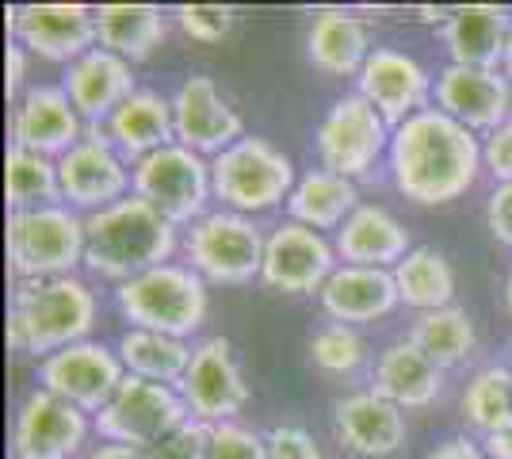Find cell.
Instances as JSON below:
<instances>
[{
	"instance_id": "obj_1",
	"label": "cell",
	"mask_w": 512,
	"mask_h": 459,
	"mask_svg": "<svg viewBox=\"0 0 512 459\" xmlns=\"http://www.w3.org/2000/svg\"><path fill=\"white\" fill-rule=\"evenodd\" d=\"M386 153L394 188L421 207L467 196L482 173V142L440 108H428L394 127Z\"/></svg>"
},
{
	"instance_id": "obj_2",
	"label": "cell",
	"mask_w": 512,
	"mask_h": 459,
	"mask_svg": "<svg viewBox=\"0 0 512 459\" xmlns=\"http://www.w3.org/2000/svg\"><path fill=\"white\" fill-rule=\"evenodd\" d=\"M172 253L176 226L134 192L85 219V268L115 287L169 264Z\"/></svg>"
},
{
	"instance_id": "obj_3",
	"label": "cell",
	"mask_w": 512,
	"mask_h": 459,
	"mask_svg": "<svg viewBox=\"0 0 512 459\" xmlns=\"http://www.w3.org/2000/svg\"><path fill=\"white\" fill-rule=\"evenodd\" d=\"M96 326V291L81 276L58 280H16L8 299V349L46 360Z\"/></svg>"
},
{
	"instance_id": "obj_4",
	"label": "cell",
	"mask_w": 512,
	"mask_h": 459,
	"mask_svg": "<svg viewBox=\"0 0 512 459\" xmlns=\"http://www.w3.org/2000/svg\"><path fill=\"white\" fill-rule=\"evenodd\" d=\"M115 310L130 329L192 337L207 322V280L188 264H157L115 287Z\"/></svg>"
},
{
	"instance_id": "obj_5",
	"label": "cell",
	"mask_w": 512,
	"mask_h": 459,
	"mask_svg": "<svg viewBox=\"0 0 512 459\" xmlns=\"http://www.w3.org/2000/svg\"><path fill=\"white\" fill-rule=\"evenodd\" d=\"M8 268L16 280H58L85 264V215L73 207L8 211Z\"/></svg>"
},
{
	"instance_id": "obj_6",
	"label": "cell",
	"mask_w": 512,
	"mask_h": 459,
	"mask_svg": "<svg viewBox=\"0 0 512 459\" xmlns=\"http://www.w3.org/2000/svg\"><path fill=\"white\" fill-rule=\"evenodd\" d=\"M214 199H222L226 211L237 215H260L287 203L295 192V165L268 138L245 134L230 150L211 157Z\"/></svg>"
},
{
	"instance_id": "obj_7",
	"label": "cell",
	"mask_w": 512,
	"mask_h": 459,
	"mask_svg": "<svg viewBox=\"0 0 512 459\" xmlns=\"http://www.w3.org/2000/svg\"><path fill=\"white\" fill-rule=\"evenodd\" d=\"M264 241L268 234H260V226L249 215L222 207V211H207L195 226H188L184 257H188V268L199 272L207 284L241 287L260 280Z\"/></svg>"
},
{
	"instance_id": "obj_8",
	"label": "cell",
	"mask_w": 512,
	"mask_h": 459,
	"mask_svg": "<svg viewBox=\"0 0 512 459\" xmlns=\"http://www.w3.org/2000/svg\"><path fill=\"white\" fill-rule=\"evenodd\" d=\"M130 192L157 207L176 230L195 226L207 215V199L214 196L211 161L180 142H172L165 150L142 157L130 169Z\"/></svg>"
},
{
	"instance_id": "obj_9",
	"label": "cell",
	"mask_w": 512,
	"mask_h": 459,
	"mask_svg": "<svg viewBox=\"0 0 512 459\" xmlns=\"http://www.w3.org/2000/svg\"><path fill=\"white\" fill-rule=\"evenodd\" d=\"M184 421H192V414H188L180 391L127 375L115 398L96 414L92 429L104 444H127L138 452H150L153 444H161L169 433H176Z\"/></svg>"
},
{
	"instance_id": "obj_10",
	"label": "cell",
	"mask_w": 512,
	"mask_h": 459,
	"mask_svg": "<svg viewBox=\"0 0 512 459\" xmlns=\"http://www.w3.org/2000/svg\"><path fill=\"white\" fill-rule=\"evenodd\" d=\"M390 123L363 100L360 92H344L333 108L325 111L318 127L321 169L337 176H367L375 161L390 150Z\"/></svg>"
},
{
	"instance_id": "obj_11",
	"label": "cell",
	"mask_w": 512,
	"mask_h": 459,
	"mask_svg": "<svg viewBox=\"0 0 512 459\" xmlns=\"http://www.w3.org/2000/svg\"><path fill=\"white\" fill-rule=\"evenodd\" d=\"M58 180H62V203L85 219L130 196L127 161L111 146L104 127H85V138L65 157H58Z\"/></svg>"
},
{
	"instance_id": "obj_12",
	"label": "cell",
	"mask_w": 512,
	"mask_h": 459,
	"mask_svg": "<svg viewBox=\"0 0 512 459\" xmlns=\"http://www.w3.org/2000/svg\"><path fill=\"white\" fill-rule=\"evenodd\" d=\"M180 398L199 425H226L249 406V383L226 337H203L192 345L188 372L180 379Z\"/></svg>"
},
{
	"instance_id": "obj_13",
	"label": "cell",
	"mask_w": 512,
	"mask_h": 459,
	"mask_svg": "<svg viewBox=\"0 0 512 459\" xmlns=\"http://www.w3.org/2000/svg\"><path fill=\"white\" fill-rule=\"evenodd\" d=\"M123 379H127V368H123L119 352L100 341H77V345L39 360V387L65 398L69 406H77L85 414H100L123 387Z\"/></svg>"
},
{
	"instance_id": "obj_14",
	"label": "cell",
	"mask_w": 512,
	"mask_h": 459,
	"mask_svg": "<svg viewBox=\"0 0 512 459\" xmlns=\"http://www.w3.org/2000/svg\"><path fill=\"white\" fill-rule=\"evenodd\" d=\"M8 35L46 62L73 66L88 50L100 46L96 8L88 4H20L8 8Z\"/></svg>"
},
{
	"instance_id": "obj_15",
	"label": "cell",
	"mask_w": 512,
	"mask_h": 459,
	"mask_svg": "<svg viewBox=\"0 0 512 459\" xmlns=\"http://www.w3.org/2000/svg\"><path fill=\"white\" fill-rule=\"evenodd\" d=\"M88 437V414L46 387L23 394L12 421V459H73Z\"/></svg>"
},
{
	"instance_id": "obj_16",
	"label": "cell",
	"mask_w": 512,
	"mask_h": 459,
	"mask_svg": "<svg viewBox=\"0 0 512 459\" xmlns=\"http://www.w3.org/2000/svg\"><path fill=\"white\" fill-rule=\"evenodd\" d=\"M337 272V249L318 230L299 222H279L264 241L260 280L283 295H314Z\"/></svg>"
},
{
	"instance_id": "obj_17",
	"label": "cell",
	"mask_w": 512,
	"mask_h": 459,
	"mask_svg": "<svg viewBox=\"0 0 512 459\" xmlns=\"http://www.w3.org/2000/svg\"><path fill=\"white\" fill-rule=\"evenodd\" d=\"M172 131L180 146L199 157H218L245 138V123L207 73H192L172 96Z\"/></svg>"
},
{
	"instance_id": "obj_18",
	"label": "cell",
	"mask_w": 512,
	"mask_h": 459,
	"mask_svg": "<svg viewBox=\"0 0 512 459\" xmlns=\"http://www.w3.org/2000/svg\"><path fill=\"white\" fill-rule=\"evenodd\" d=\"M432 100L455 123L486 138L512 119V81L501 69H474L451 62L440 69L432 85Z\"/></svg>"
},
{
	"instance_id": "obj_19",
	"label": "cell",
	"mask_w": 512,
	"mask_h": 459,
	"mask_svg": "<svg viewBox=\"0 0 512 459\" xmlns=\"http://www.w3.org/2000/svg\"><path fill=\"white\" fill-rule=\"evenodd\" d=\"M356 85H360L356 92L383 115L390 123V131H394L406 119L428 111L436 81L428 77V69L417 58H409L402 50H390V46H375L371 58L363 62Z\"/></svg>"
},
{
	"instance_id": "obj_20",
	"label": "cell",
	"mask_w": 512,
	"mask_h": 459,
	"mask_svg": "<svg viewBox=\"0 0 512 459\" xmlns=\"http://www.w3.org/2000/svg\"><path fill=\"white\" fill-rule=\"evenodd\" d=\"M85 119L77 115L65 88L31 85L20 100L12 104V146L43 157H65L81 138H85Z\"/></svg>"
},
{
	"instance_id": "obj_21",
	"label": "cell",
	"mask_w": 512,
	"mask_h": 459,
	"mask_svg": "<svg viewBox=\"0 0 512 459\" xmlns=\"http://www.w3.org/2000/svg\"><path fill=\"white\" fill-rule=\"evenodd\" d=\"M333 433L344 452L360 459H386L394 456L409 437L406 410L386 402L383 394L356 391L333 406Z\"/></svg>"
},
{
	"instance_id": "obj_22",
	"label": "cell",
	"mask_w": 512,
	"mask_h": 459,
	"mask_svg": "<svg viewBox=\"0 0 512 459\" xmlns=\"http://www.w3.org/2000/svg\"><path fill=\"white\" fill-rule=\"evenodd\" d=\"M62 88L88 127H104L107 119L115 115V108L138 92L130 62H123L119 54H111L104 46L88 50L85 58H77L73 66H65Z\"/></svg>"
},
{
	"instance_id": "obj_23",
	"label": "cell",
	"mask_w": 512,
	"mask_h": 459,
	"mask_svg": "<svg viewBox=\"0 0 512 459\" xmlns=\"http://www.w3.org/2000/svg\"><path fill=\"white\" fill-rule=\"evenodd\" d=\"M318 299L325 318L341 326H363V322L386 318L402 303L390 268H360V264H337V272L325 280Z\"/></svg>"
},
{
	"instance_id": "obj_24",
	"label": "cell",
	"mask_w": 512,
	"mask_h": 459,
	"mask_svg": "<svg viewBox=\"0 0 512 459\" xmlns=\"http://www.w3.org/2000/svg\"><path fill=\"white\" fill-rule=\"evenodd\" d=\"M371 391L398 410H425L444 394V368H436L409 337L390 341L371 364Z\"/></svg>"
},
{
	"instance_id": "obj_25",
	"label": "cell",
	"mask_w": 512,
	"mask_h": 459,
	"mask_svg": "<svg viewBox=\"0 0 512 459\" xmlns=\"http://www.w3.org/2000/svg\"><path fill=\"white\" fill-rule=\"evenodd\" d=\"M509 31V8H501V4H459V8H451L448 23L440 27V39L448 46L455 66L501 69Z\"/></svg>"
},
{
	"instance_id": "obj_26",
	"label": "cell",
	"mask_w": 512,
	"mask_h": 459,
	"mask_svg": "<svg viewBox=\"0 0 512 459\" xmlns=\"http://www.w3.org/2000/svg\"><path fill=\"white\" fill-rule=\"evenodd\" d=\"M337 261L360 264V268H398L409 257V230L394 219L386 207L360 203L356 215L344 222L333 238Z\"/></svg>"
},
{
	"instance_id": "obj_27",
	"label": "cell",
	"mask_w": 512,
	"mask_h": 459,
	"mask_svg": "<svg viewBox=\"0 0 512 459\" xmlns=\"http://www.w3.org/2000/svg\"><path fill=\"white\" fill-rule=\"evenodd\" d=\"M111 146L123 153L127 165H138L142 157L165 150L176 142L172 131V100H165L161 92L138 88L130 100H123L115 115L104 123Z\"/></svg>"
},
{
	"instance_id": "obj_28",
	"label": "cell",
	"mask_w": 512,
	"mask_h": 459,
	"mask_svg": "<svg viewBox=\"0 0 512 459\" xmlns=\"http://www.w3.org/2000/svg\"><path fill=\"white\" fill-rule=\"evenodd\" d=\"M306 54L329 77H360L363 62L371 58V31L352 12L321 8L306 31Z\"/></svg>"
},
{
	"instance_id": "obj_29",
	"label": "cell",
	"mask_w": 512,
	"mask_h": 459,
	"mask_svg": "<svg viewBox=\"0 0 512 459\" xmlns=\"http://www.w3.org/2000/svg\"><path fill=\"white\" fill-rule=\"evenodd\" d=\"M360 207V192L348 176H337L329 169H310L299 176L295 192L287 199V215L299 226L310 230H341L344 222L356 215Z\"/></svg>"
},
{
	"instance_id": "obj_30",
	"label": "cell",
	"mask_w": 512,
	"mask_h": 459,
	"mask_svg": "<svg viewBox=\"0 0 512 459\" xmlns=\"http://www.w3.org/2000/svg\"><path fill=\"white\" fill-rule=\"evenodd\" d=\"M100 46L123 62H146L165 39V16L153 4H100L96 8Z\"/></svg>"
},
{
	"instance_id": "obj_31",
	"label": "cell",
	"mask_w": 512,
	"mask_h": 459,
	"mask_svg": "<svg viewBox=\"0 0 512 459\" xmlns=\"http://www.w3.org/2000/svg\"><path fill=\"white\" fill-rule=\"evenodd\" d=\"M119 360L127 375L138 379H150V383H165V387H180V379L188 372V360H192V345L169 337V333H153V329H127L119 337Z\"/></svg>"
},
{
	"instance_id": "obj_32",
	"label": "cell",
	"mask_w": 512,
	"mask_h": 459,
	"mask_svg": "<svg viewBox=\"0 0 512 459\" xmlns=\"http://www.w3.org/2000/svg\"><path fill=\"white\" fill-rule=\"evenodd\" d=\"M409 341L425 352L436 368H459L474 356L478 333L463 306H440V310H425L413 318L409 326Z\"/></svg>"
},
{
	"instance_id": "obj_33",
	"label": "cell",
	"mask_w": 512,
	"mask_h": 459,
	"mask_svg": "<svg viewBox=\"0 0 512 459\" xmlns=\"http://www.w3.org/2000/svg\"><path fill=\"white\" fill-rule=\"evenodd\" d=\"M394 284L402 303L413 310H440V306H455V268L451 261L432 249V245H413L409 257L394 268Z\"/></svg>"
},
{
	"instance_id": "obj_34",
	"label": "cell",
	"mask_w": 512,
	"mask_h": 459,
	"mask_svg": "<svg viewBox=\"0 0 512 459\" xmlns=\"http://www.w3.org/2000/svg\"><path fill=\"white\" fill-rule=\"evenodd\" d=\"M4 196L8 211H35V207H54L62 203V180H58V161L43 153L8 146L4 161Z\"/></svg>"
},
{
	"instance_id": "obj_35",
	"label": "cell",
	"mask_w": 512,
	"mask_h": 459,
	"mask_svg": "<svg viewBox=\"0 0 512 459\" xmlns=\"http://www.w3.org/2000/svg\"><path fill=\"white\" fill-rule=\"evenodd\" d=\"M463 421L478 437H490L493 429L512 421V368L490 364L470 375L463 391Z\"/></svg>"
},
{
	"instance_id": "obj_36",
	"label": "cell",
	"mask_w": 512,
	"mask_h": 459,
	"mask_svg": "<svg viewBox=\"0 0 512 459\" xmlns=\"http://www.w3.org/2000/svg\"><path fill=\"white\" fill-rule=\"evenodd\" d=\"M310 360L325 375H356L371 360V349L356 326L329 322L310 337Z\"/></svg>"
},
{
	"instance_id": "obj_37",
	"label": "cell",
	"mask_w": 512,
	"mask_h": 459,
	"mask_svg": "<svg viewBox=\"0 0 512 459\" xmlns=\"http://www.w3.org/2000/svg\"><path fill=\"white\" fill-rule=\"evenodd\" d=\"M237 12L230 4H180L176 23L192 43H222L234 27Z\"/></svg>"
},
{
	"instance_id": "obj_38",
	"label": "cell",
	"mask_w": 512,
	"mask_h": 459,
	"mask_svg": "<svg viewBox=\"0 0 512 459\" xmlns=\"http://www.w3.org/2000/svg\"><path fill=\"white\" fill-rule=\"evenodd\" d=\"M207 459H268V440L237 421L211 425L207 429Z\"/></svg>"
},
{
	"instance_id": "obj_39",
	"label": "cell",
	"mask_w": 512,
	"mask_h": 459,
	"mask_svg": "<svg viewBox=\"0 0 512 459\" xmlns=\"http://www.w3.org/2000/svg\"><path fill=\"white\" fill-rule=\"evenodd\" d=\"M207 429L211 425H199V421H184L176 433L153 444L146 459H207Z\"/></svg>"
},
{
	"instance_id": "obj_40",
	"label": "cell",
	"mask_w": 512,
	"mask_h": 459,
	"mask_svg": "<svg viewBox=\"0 0 512 459\" xmlns=\"http://www.w3.org/2000/svg\"><path fill=\"white\" fill-rule=\"evenodd\" d=\"M264 440H268V459H325L318 440L299 425H276Z\"/></svg>"
},
{
	"instance_id": "obj_41",
	"label": "cell",
	"mask_w": 512,
	"mask_h": 459,
	"mask_svg": "<svg viewBox=\"0 0 512 459\" xmlns=\"http://www.w3.org/2000/svg\"><path fill=\"white\" fill-rule=\"evenodd\" d=\"M482 165L497 176V184H512V119L482 142Z\"/></svg>"
},
{
	"instance_id": "obj_42",
	"label": "cell",
	"mask_w": 512,
	"mask_h": 459,
	"mask_svg": "<svg viewBox=\"0 0 512 459\" xmlns=\"http://www.w3.org/2000/svg\"><path fill=\"white\" fill-rule=\"evenodd\" d=\"M486 222H490L493 238L512 249V184H497L493 188L490 203H486Z\"/></svg>"
},
{
	"instance_id": "obj_43",
	"label": "cell",
	"mask_w": 512,
	"mask_h": 459,
	"mask_svg": "<svg viewBox=\"0 0 512 459\" xmlns=\"http://www.w3.org/2000/svg\"><path fill=\"white\" fill-rule=\"evenodd\" d=\"M23 81H27V50L12 39V43H8V81H4V85H8V100H12V104L20 100L23 92H27V88H23Z\"/></svg>"
},
{
	"instance_id": "obj_44",
	"label": "cell",
	"mask_w": 512,
	"mask_h": 459,
	"mask_svg": "<svg viewBox=\"0 0 512 459\" xmlns=\"http://www.w3.org/2000/svg\"><path fill=\"white\" fill-rule=\"evenodd\" d=\"M425 459H486L482 444H474L470 437H448L440 440Z\"/></svg>"
},
{
	"instance_id": "obj_45",
	"label": "cell",
	"mask_w": 512,
	"mask_h": 459,
	"mask_svg": "<svg viewBox=\"0 0 512 459\" xmlns=\"http://www.w3.org/2000/svg\"><path fill=\"white\" fill-rule=\"evenodd\" d=\"M482 452L486 459H512V421L493 429L490 437H482Z\"/></svg>"
},
{
	"instance_id": "obj_46",
	"label": "cell",
	"mask_w": 512,
	"mask_h": 459,
	"mask_svg": "<svg viewBox=\"0 0 512 459\" xmlns=\"http://www.w3.org/2000/svg\"><path fill=\"white\" fill-rule=\"evenodd\" d=\"M85 459H146V452L127 448V444H96Z\"/></svg>"
},
{
	"instance_id": "obj_47",
	"label": "cell",
	"mask_w": 512,
	"mask_h": 459,
	"mask_svg": "<svg viewBox=\"0 0 512 459\" xmlns=\"http://www.w3.org/2000/svg\"><path fill=\"white\" fill-rule=\"evenodd\" d=\"M501 73L512 81V31H509V43H505V62H501Z\"/></svg>"
},
{
	"instance_id": "obj_48",
	"label": "cell",
	"mask_w": 512,
	"mask_h": 459,
	"mask_svg": "<svg viewBox=\"0 0 512 459\" xmlns=\"http://www.w3.org/2000/svg\"><path fill=\"white\" fill-rule=\"evenodd\" d=\"M505 310L512 314V268H509V276H505Z\"/></svg>"
}]
</instances>
